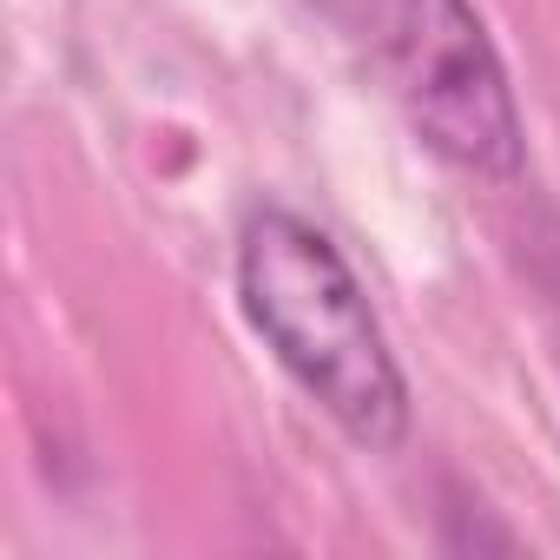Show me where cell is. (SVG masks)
Wrapping results in <instances>:
<instances>
[{"label": "cell", "mask_w": 560, "mask_h": 560, "mask_svg": "<svg viewBox=\"0 0 560 560\" xmlns=\"http://www.w3.org/2000/svg\"><path fill=\"white\" fill-rule=\"evenodd\" d=\"M231 277L237 311L277 357V370L357 448L396 455L409 442V376L337 237L291 205H264L237 231Z\"/></svg>", "instance_id": "1"}, {"label": "cell", "mask_w": 560, "mask_h": 560, "mask_svg": "<svg viewBox=\"0 0 560 560\" xmlns=\"http://www.w3.org/2000/svg\"><path fill=\"white\" fill-rule=\"evenodd\" d=\"M396 119L468 178H521L527 126L475 0H304Z\"/></svg>", "instance_id": "2"}]
</instances>
